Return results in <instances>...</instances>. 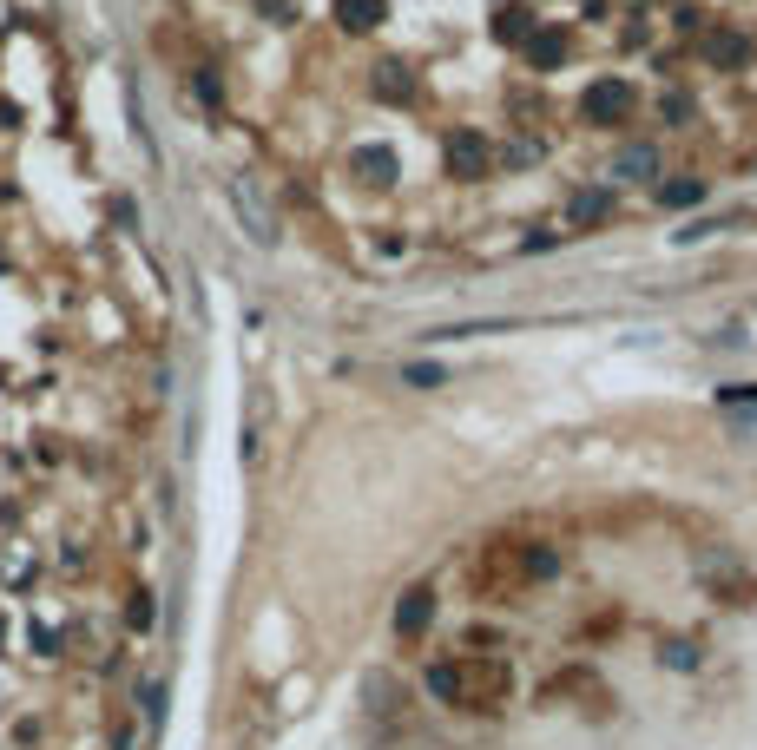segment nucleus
<instances>
[{
  "label": "nucleus",
  "instance_id": "obj_1",
  "mask_svg": "<svg viewBox=\"0 0 757 750\" xmlns=\"http://www.w3.org/2000/svg\"><path fill=\"white\" fill-rule=\"evenodd\" d=\"M448 172H455L461 185L488 178V172H494V145L481 139V132H455V139H448Z\"/></svg>",
  "mask_w": 757,
  "mask_h": 750
},
{
  "label": "nucleus",
  "instance_id": "obj_2",
  "mask_svg": "<svg viewBox=\"0 0 757 750\" xmlns=\"http://www.w3.org/2000/svg\"><path fill=\"white\" fill-rule=\"evenodd\" d=\"M580 112H586L593 125H619V119L632 112V86H626V79H600V86H586Z\"/></svg>",
  "mask_w": 757,
  "mask_h": 750
},
{
  "label": "nucleus",
  "instance_id": "obj_3",
  "mask_svg": "<svg viewBox=\"0 0 757 750\" xmlns=\"http://www.w3.org/2000/svg\"><path fill=\"white\" fill-rule=\"evenodd\" d=\"M428 619H435V593H428V586H415V593L395 606V632H402V639H422Z\"/></svg>",
  "mask_w": 757,
  "mask_h": 750
},
{
  "label": "nucleus",
  "instance_id": "obj_4",
  "mask_svg": "<svg viewBox=\"0 0 757 750\" xmlns=\"http://www.w3.org/2000/svg\"><path fill=\"white\" fill-rule=\"evenodd\" d=\"M349 165H356V172H363L369 185H395V172H402L389 145H356V152H349Z\"/></svg>",
  "mask_w": 757,
  "mask_h": 750
},
{
  "label": "nucleus",
  "instance_id": "obj_5",
  "mask_svg": "<svg viewBox=\"0 0 757 750\" xmlns=\"http://www.w3.org/2000/svg\"><path fill=\"white\" fill-rule=\"evenodd\" d=\"M336 20H343V27H356V33H369V27H382V20H389V0H336Z\"/></svg>",
  "mask_w": 757,
  "mask_h": 750
},
{
  "label": "nucleus",
  "instance_id": "obj_6",
  "mask_svg": "<svg viewBox=\"0 0 757 750\" xmlns=\"http://www.w3.org/2000/svg\"><path fill=\"white\" fill-rule=\"evenodd\" d=\"M606 211H613V191H580V198L567 204V224H573V231H593Z\"/></svg>",
  "mask_w": 757,
  "mask_h": 750
},
{
  "label": "nucleus",
  "instance_id": "obj_7",
  "mask_svg": "<svg viewBox=\"0 0 757 750\" xmlns=\"http://www.w3.org/2000/svg\"><path fill=\"white\" fill-rule=\"evenodd\" d=\"M376 93H382V99H415V73H409L402 60H382V66H376Z\"/></svg>",
  "mask_w": 757,
  "mask_h": 750
},
{
  "label": "nucleus",
  "instance_id": "obj_8",
  "mask_svg": "<svg viewBox=\"0 0 757 750\" xmlns=\"http://www.w3.org/2000/svg\"><path fill=\"white\" fill-rule=\"evenodd\" d=\"M527 60H534V66H560V60H567V33H553V27L527 33Z\"/></svg>",
  "mask_w": 757,
  "mask_h": 750
},
{
  "label": "nucleus",
  "instance_id": "obj_9",
  "mask_svg": "<svg viewBox=\"0 0 757 750\" xmlns=\"http://www.w3.org/2000/svg\"><path fill=\"white\" fill-rule=\"evenodd\" d=\"M237 211L251 218V237H257V244H277V231H270V218H264V204H257V191L244 185V178H237Z\"/></svg>",
  "mask_w": 757,
  "mask_h": 750
},
{
  "label": "nucleus",
  "instance_id": "obj_10",
  "mask_svg": "<svg viewBox=\"0 0 757 750\" xmlns=\"http://www.w3.org/2000/svg\"><path fill=\"white\" fill-rule=\"evenodd\" d=\"M264 389L251 395V422H244V468H257V454H264Z\"/></svg>",
  "mask_w": 757,
  "mask_h": 750
},
{
  "label": "nucleus",
  "instance_id": "obj_11",
  "mask_svg": "<svg viewBox=\"0 0 757 750\" xmlns=\"http://www.w3.org/2000/svg\"><path fill=\"white\" fill-rule=\"evenodd\" d=\"M652 165H659V158H652L646 145H632V152H619V158H613V178H646Z\"/></svg>",
  "mask_w": 757,
  "mask_h": 750
},
{
  "label": "nucleus",
  "instance_id": "obj_12",
  "mask_svg": "<svg viewBox=\"0 0 757 750\" xmlns=\"http://www.w3.org/2000/svg\"><path fill=\"white\" fill-rule=\"evenodd\" d=\"M711 60H718V66H744V60H751V40L725 33V40H711Z\"/></svg>",
  "mask_w": 757,
  "mask_h": 750
},
{
  "label": "nucleus",
  "instance_id": "obj_13",
  "mask_svg": "<svg viewBox=\"0 0 757 750\" xmlns=\"http://www.w3.org/2000/svg\"><path fill=\"white\" fill-rule=\"evenodd\" d=\"M665 204H698L705 198V178H672V185H659Z\"/></svg>",
  "mask_w": 757,
  "mask_h": 750
},
{
  "label": "nucleus",
  "instance_id": "obj_14",
  "mask_svg": "<svg viewBox=\"0 0 757 750\" xmlns=\"http://www.w3.org/2000/svg\"><path fill=\"white\" fill-rule=\"evenodd\" d=\"M659 658H665V665H679V672H692V665H698V645L692 639H672V645H659Z\"/></svg>",
  "mask_w": 757,
  "mask_h": 750
},
{
  "label": "nucleus",
  "instance_id": "obj_15",
  "mask_svg": "<svg viewBox=\"0 0 757 750\" xmlns=\"http://www.w3.org/2000/svg\"><path fill=\"white\" fill-rule=\"evenodd\" d=\"M402 382H415V389H442V369H435V362H409Z\"/></svg>",
  "mask_w": 757,
  "mask_h": 750
},
{
  "label": "nucleus",
  "instance_id": "obj_16",
  "mask_svg": "<svg viewBox=\"0 0 757 750\" xmlns=\"http://www.w3.org/2000/svg\"><path fill=\"white\" fill-rule=\"evenodd\" d=\"M494 33H501V40H527V14H507Z\"/></svg>",
  "mask_w": 757,
  "mask_h": 750
}]
</instances>
